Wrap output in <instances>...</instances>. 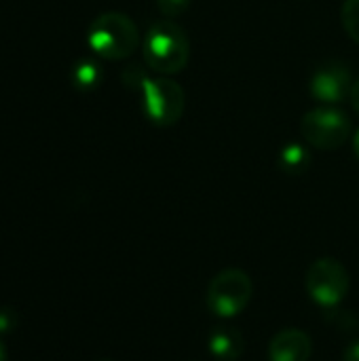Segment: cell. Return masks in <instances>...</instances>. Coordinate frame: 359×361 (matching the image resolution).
Segmentation results:
<instances>
[{
	"mask_svg": "<svg viewBox=\"0 0 359 361\" xmlns=\"http://www.w3.org/2000/svg\"><path fill=\"white\" fill-rule=\"evenodd\" d=\"M144 61L159 74H178L190 57V42L174 19H161L148 27L144 38Z\"/></svg>",
	"mask_w": 359,
	"mask_h": 361,
	"instance_id": "obj_1",
	"label": "cell"
},
{
	"mask_svg": "<svg viewBox=\"0 0 359 361\" xmlns=\"http://www.w3.org/2000/svg\"><path fill=\"white\" fill-rule=\"evenodd\" d=\"M87 42L95 55L108 61H118L135 53L140 44V32L129 15L110 11L97 15L91 21Z\"/></svg>",
	"mask_w": 359,
	"mask_h": 361,
	"instance_id": "obj_2",
	"label": "cell"
},
{
	"mask_svg": "<svg viewBox=\"0 0 359 361\" xmlns=\"http://www.w3.org/2000/svg\"><path fill=\"white\" fill-rule=\"evenodd\" d=\"M142 93V110L146 118L159 127L176 125L186 108L184 89L171 78H148Z\"/></svg>",
	"mask_w": 359,
	"mask_h": 361,
	"instance_id": "obj_3",
	"label": "cell"
},
{
	"mask_svg": "<svg viewBox=\"0 0 359 361\" xmlns=\"http://www.w3.org/2000/svg\"><path fill=\"white\" fill-rule=\"evenodd\" d=\"M254 283L245 271L226 269L218 273L207 288V307L218 317H233L241 313L252 300Z\"/></svg>",
	"mask_w": 359,
	"mask_h": 361,
	"instance_id": "obj_4",
	"label": "cell"
},
{
	"mask_svg": "<svg viewBox=\"0 0 359 361\" xmlns=\"http://www.w3.org/2000/svg\"><path fill=\"white\" fill-rule=\"evenodd\" d=\"M353 131L351 118L336 108L324 106L307 112L300 121V133L307 144L320 150H336L341 148Z\"/></svg>",
	"mask_w": 359,
	"mask_h": 361,
	"instance_id": "obj_5",
	"label": "cell"
},
{
	"mask_svg": "<svg viewBox=\"0 0 359 361\" xmlns=\"http://www.w3.org/2000/svg\"><path fill=\"white\" fill-rule=\"evenodd\" d=\"M309 296L322 307H336L349 292V273L334 258L315 260L305 279Z\"/></svg>",
	"mask_w": 359,
	"mask_h": 361,
	"instance_id": "obj_6",
	"label": "cell"
},
{
	"mask_svg": "<svg viewBox=\"0 0 359 361\" xmlns=\"http://www.w3.org/2000/svg\"><path fill=\"white\" fill-rule=\"evenodd\" d=\"M351 85H353L351 70L345 63H341V61H326L311 76L309 91H311V95L317 102H322L326 106H332V104L343 102L349 95Z\"/></svg>",
	"mask_w": 359,
	"mask_h": 361,
	"instance_id": "obj_7",
	"label": "cell"
},
{
	"mask_svg": "<svg viewBox=\"0 0 359 361\" xmlns=\"http://www.w3.org/2000/svg\"><path fill=\"white\" fill-rule=\"evenodd\" d=\"M311 336L303 330L290 328L275 334L269 347V360L271 361H309L311 357Z\"/></svg>",
	"mask_w": 359,
	"mask_h": 361,
	"instance_id": "obj_8",
	"label": "cell"
},
{
	"mask_svg": "<svg viewBox=\"0 0 359 361\" xmlns=\"http://www.w3.org/2000/svg\"><path fill=\"white\" fill-rule=\"evenodd\" d=\"M207 343L212 355L220 361H235L243 353V336L235 328H214Z\"/></svg>",
	"mask_w": 359,
	"mask_h": 361,
	"instance_id": "obj_9",
	"label": "cell"
},
{
	"mask_svg": "<svg viewBox=\"0 0 359 361\" xmlns=\"http://www.w3.org/2000/svg\"><path fill=\"white\" fill-rule=\"evenodd\" d=\"M279 167L281 171L290 173V176H300L309 169V163H311V157H309V150L303 146V144H286L281 150H279Z\"/></svg>",
	"mask_w": 359,
	"mask_h": 361,
	"instance_id": "obj_10",
	"label": "cell"
},
{
	"mask_svg": "<svg viewBox=\"0 0 359 361\" xmlns=\"http://www.w3.org/2000/svg\"><path fill=\"white\" fill-rule=\"evenodd\" d=\"M70 78H72V85L76 89L89 91V89H95L102 82V68L91 59H83L72 68Z\"/></svg>",
	"mask_w": 359,
	"mask_h": 361,
	"instance_id": "obj_11",
	"label": "cell"
},
{
	"mask_svg": "<svg viewBox=\"0 0 359 361\" xmlns=\"http://www.w3.org/2000/svg\"><path fill=\"white\" fill-rule=\"evenodd\" d=\"M343 25L347 34L359 42V0H345L343 4Z\"/></svg>",
	"mask_w": 359,
	"mask_h": 361,
	"instance_id": "obj_12",
	"label": "cell"
},
{
	"mask_svg": "<svg viewBox=\"0 0 359 361\" xmlns=\"http://www.w3.org/2000/svg\"><path fill=\"white\" fill-rule=\"evenodd\" d=\"M154 4L165 19H174V17H180L182 13L188 11L190 0H154Z\"/></svg>",
	"mask_w": 359,
	"mask_h": 361,
	"instance_id": "obj_13",
	"label": "cell"
},
{
	"mask_svg": "<svg viewBox=\"0 0 359 361\" xmlns=\"http://www.w3.org/2000/svg\"><path fill=\"white\" fill-rule=\"evenodd\" d=\"M17 328V313L11 307L0 309V334H8Z\"/></svg>",
	"mask_w": 359,
	"mask_h": 361,
	"instance_id": "obj_14",
	"label": "cell"
},
{
	"mask_svg": "<svg viewBox=\"0 0 359 361\" xmlns=\"http://www.w3.org/2000/svg\"><path fill=\"white\" fill-rule=\"evenodd\" d=\"M345 361H359V341L351 343V345L345 349Z\"/></svg>",
	"mask_w": 359,
	"mask_h": 361,
	"instance_id": "obj_15",
	"label": "cell"
},
{
	"mask_svg": "<svg viewBox=\"0 0 359 361\" xmlns=\"http://www.w3.org/2000/svg\"><path fill=\"white\" fill-rule=\"evenodd\" d=\"M349 99H351V106L353 110L359 114V78L351 85V91H349Z\"/></svg>",
	"mask_w": 359,
	"mask_h": 361,
	"instance_id": "obj_16",
	"label": "cell"
},
{
	"mask_svg": "<svg viewBox=\"0 0 359 361\" xmlns=\"http://www.w3.org/2000/svg\"><path fill=\"white\" fill-rule=\"evenodd\" d=\"M6 360H8V353H6V347H4V343H2V338H0V361Z\"/></svg>",
	"mask_w": 359,
	"mask_h": 361,
	"instance_id": "obj_17",
	"label": "cell"
},
{
	"mask_svg": "<svg viewBox=\"0 0 359 361\" xmlns=\"http://www.w3.org/2000/svg\"><path fill=\"white\" fill-rule=\"evenodd\" d=\"M353 150H355V157H358V161H359V129H358V133L353 135Z\"/></svg>",
	"mask_w": 359,
	"mask_h": 361,
	"instance_id": "obj_18",
	"label": "cell"
},
{
	"mask_svg": "<svg viewBox=\"0 0 359 361\" xmlns=\"http://www.w3.org/2000/svg\"><path fill=\"white\" fill-rule=\"evenodd\" d=\"M99 361H110V360H99Z\"/></svg>",
	"mask_w": 359,
	"mask_h": 361,
	"instance_id": "obj_19",
	"label": "cell"
}]
</instances>
